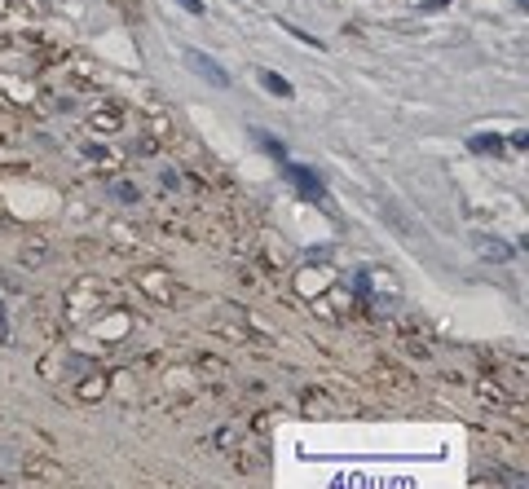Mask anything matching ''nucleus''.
Wrapping results in <instances>:
<instances>
[{"label": "nucleus", "instance_id": "1", "mask_svg": "<svg viewBox=\"0 0 529 489\" xmlns=\"http://www.w3.org/2000/svg\"><path fill=\"white\" fill-rule=\"evenodd\" d=\"M186 67L199 75V79H208L212 89H230V75L221 71V62L216 57H208V53H199V49H186Z\"/></svg>", "mask_w": 529, "mask_h": 489}, {"label": "nucleus", "instance_id": "2", "mask_svg": "<svg viewBox=\"0 0 529 489\" xmlns=\"http://www.w3.org/2000/svg\"><path fill=\"white\" fill-rule=\"evenodd\" d=\"M282 172L291 176V186H296L300 194H309V198H327V190H322V176H318L313 168H300V163L282 159Z\"/></svg>", "mask_w": 529, "mask_h": 489}, {"label": "nucleus", "instance_id": "3", "mask_svg": "<svg viewBox=\"0 0 529 489\" xmlns=\"http://www.w3.org/2000/svg\"><path fill=\"white\" fill-rule=\"evenodd\" d=\"M472 242H477V252H481V256H494V260H512V247H507V242H499V238H490V234H477Z\"/></svg>", "mask_w": 529, "mask_h": 489}, {"label": "nucleus", "instance_id": "4", "mask_svg": "<svg viewBox=\"0 0 529 489\" xmlns=\"http://www.w3.org/2000/svg\"><path fill=\"white\" fill-rule=\"evenodd\" d=\"M252 137H256V141H260V146L269 150L274 159H287V146H282V141H278L274 133H264V128H252Z\"/></svg>", "mask_w": 529, "mask_h": 489}, {"label": "nucleus", "instance_id": "5", "mask_svg": "<svg viewBox=\"0 0 529 489\" xmlns=\"http://www.w3.org/2000/svg\"><path fill=\"white\" fill-rule=\"evenodd\" d=\"M260 84L269 89V93H278V97H291V84H287V79H278L274 71H260Z\"/></svg>", "mask_w": 529, "mask_h": 489}, {"label": "nucleus", "instance_id": "6", "mask_svg": "<svg viewBox=\"0 0 529 489\" xmlns=\"http://www.w3.org/2000/svg\"><path fill=\"white\" fill-rule=\"evenodd\" d=\"M472 150H477V154H485V150H499V137H485V133H481V137H472Z\"/></svg>", "mask_w": 529, "mask_h": 489}, {"label": "nucleus", "instance_id": "7", "mask_svg": "<svg viewBox=\"0 0 529 489\" xmlns=\"http://www.w3.org/2000/svg\"><path fill=\"white\" fill-rule=\"evenodd\" d=\"M181 9H190V13H203V0H177Z\"/></svg>", "mask_w": 529, "mask_h": 489}, {"label": "nucleus", "instance_id": "8", "mask_svg": "<svg viewBox=\"0 0 529 489\" xmlns=\"http://www.w3.org/2000/svg\"><path fill=\"white\" fill-rule=\"evenodd\" d=\"M9 335V322H5V309H0V339Z\"/></svg>", "mask_w": 529, "mask_h": 489}]
</instances>
